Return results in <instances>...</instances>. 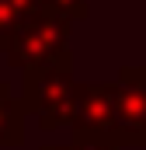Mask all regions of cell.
<instances>
[{"label": "cell", "mask_w": 146, "mask_h": 150, "mask_svg": "<svg viewBox=\"0 0 146 150\" xmlns=\"http://www.w3.org/2000/svg\"><path fill=\"white\" fill-rule=\"evenodd\" d=\"M77 84L80 80H73V59H59V63L25 70L18 98L25 112L35 115L42 133H56V129H66V112H70Z\"/></svg>", "instance_id": "obj_1"}, {"label": "cell", "mask_w": 146, "mask_h": 150, "mask_svg": "<svg viewBox=\"0 0 146 150\" xmlns=\"http://www.w3.org/2000/svg\"><path fill=\"white\" fill-rule=\"evenodd\" d=\"M66 129L73 133V140H98L118 147V84H77L66 112Z\"/></svg>", "instance_id": "obj_2"}, {"label": "cell", "mask_w": 146, "mask_h": 150, "mask_svg": "<svg viewBox=\"0 0 146 150\" xmlns=\"http://www.w3.org/2000/svg\"><path fill=\"white\" fill-rule=\"evenodd\" d=\"M70 25L66 18L45 11L32 18L18 35L11 38L7 45V63L14 70H35V67H45V63H59V59H73L70 56Z\"/></svg>", "instance_id": "obj_3"}, {"label": "cell", "mask_w": 146, "mask_h": 150, "mask_svg": "<svg viewBox=\"0 0 146 150\" xmlns=\"http://www.w3.org/2000/svg\"><path fill=\"white\" fill-rule=\"evenodd\" d=\"M118 147H146V67L118 70Z\"/></svg>", "instance_id": "obj_4"}, {"label": "cell", "mask_w": 146, "mask_h": 150, "mask_svg": "<svg viewBox=\"0 0 146 150\" xmlns=\"http://www.w3.org/2000/svg\"><path fill=\"white\" fill-rule=\"evenodd\" d=\"M45 11H49V0H0V52H7L11 38Z\"/></svg>", "instance_id": "obj_5"}, {"label": "cell", "mask_w": 146, "mask_h": 150, "mask_svg": "<svg viewBox=\"0 0 146 150\" xmlns=\"http://www.w3.org/2000/svg\"><path fill=\"white\" fill-rule=\"evenodd\" d=\"M25 105L14 98V91L0 80V147H21L25 143Z\"/></svg>", "instance_id": "obj_6"}, {"label": "cell", "mask_w": 146, "mask_h": 150, "mask_svg": "<svg viewBox=\"0 0 146 150\" xmlns=\"http://www.w3.org/2000/svg\"><path fill=\"white\" fill-rule=\"evenodd\" d=\"M42 150H118V147L98 143V140H70V143H45Z\"/></svg>", "instance_id": "obj_7"}]
</instances>
